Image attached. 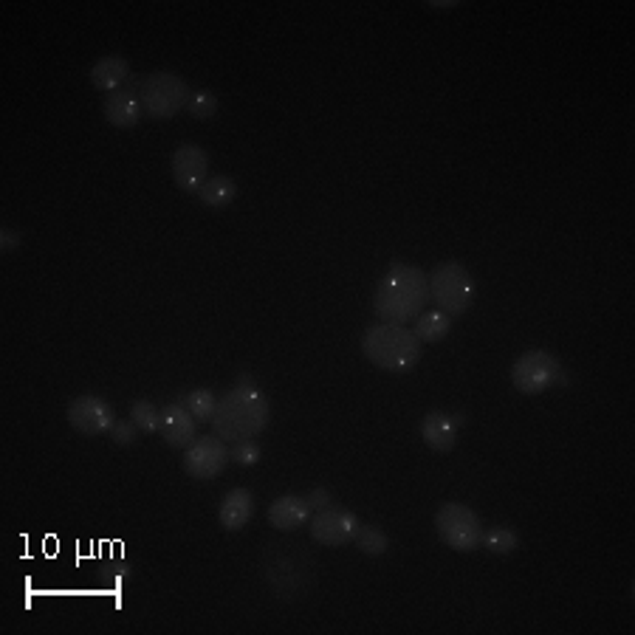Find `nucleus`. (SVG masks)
<instances>
[{
    "mask_svg": "<svg viewBox=\"0 0 635 635\" xmlns=\"http://www.w3.org/2000/svg\"><path fill=\"white\" fill-rule=\"evenodd\" d=\"M260 573L271 596L286 604L302 602L317 585L314 556L291 542H269L260 556Z\"/></svg>",
    "mask_w": 635,
    "mask_h": 635,
    "instance_id": "1",
    "label": "nucleus"
},
{
    "mask_svg": "<svg viewBox=\"0 0 635 635\" xmlns=\"http://www.w3.org/2000/svg\"><path fill=\"white\" fill-rule=\"evenodd\" d=\"M429 302V274L410 263H393L373 294V311L381 322L407 325L424 314Z\"/></svg>",
    "mask_w": 635,
    "mask_h": 635,
    "instance_id": "2",
    "label": "nucleus"
},
{
    "mask_svg": "<svg viewBox=\"0 0 635 635\" xmlns=\"http://www.w3.org/2000/svg\"><path fill=\"white\" fill-rule=\"evenodd\" d=\"M269 421V398L257 387H235L218 398V407H215L209 427L226 444H238V441H254L260 432H266Z\"/></svg>",
    "mask_w": 635,
    "mask_h": 635,
    "instance_id": "3",
    "label": "nucleus"
},
{
    "mask_svg": "<svg viewBox=\"0 0 635 635\" xmlns=\"http://www.w3.org/2000/svg\"><path fill=\"white\" fill-rule=\"evenodd\" d=\"M424 342L413 334V328L396 322H376L362 336V353L373 367L387 373H410L421 359Z\"/></svg>",
    "mask_w": 635,
    "mask_h": 635,
    "instance_id": "4",
    "label": "nucleus"
},
{
    "mask_svg": "<svg viewBox=\"0 0 635 635\" xmlns=\"http://www.w3.org/2000/svg\"><path fill=\"white\" fill-rule=\"evenodd\" d=\"M429 300L449 317H463L475 302V283L463 263H441L429 277Z\"/></svg>",
    "mask_w": 635,
    "mask_h": 635,
    "instance_id": "5",
    "label": "nucleus"
},
{
    "mask_svg": "<svg viewBox=\"0 0 635 635\" xmlns=\"http://www.w3.org/2000/svg\"><path fill=\"white\" fill-rule=\"evenodd\" d=\"M190 94L192 91L187 80L173 74V71H153L139 85L144 116H150V119H173V116H178L187 108Z\"/></svg>",
    "mask_w": 635,
    "mask_h": 635,
    "instance_id": "6",
    "label": "nucleus"
},
{
    "mask_svg": "<svg viewBox=\"0 0 635 635\" xmlns=\"http://www.w3.org/2000/svg\"><path fill=\"white\" fill-rule=\"evenodd\" d=\"M435 531L446 548H452L458 554H472L483 542V523H480L477 511L466 503H455V500H449L435 511Z\"/></svg>",
    "mask_w": 635,
    "mask_h": 635,
    "instance_id": "7",
    "label": "nucleus"
},
{
    "mask_svg": "<svg viewBox=\"0 0 635 635\" xmlns=\"http://www.w3.org/2000/svg\"><path fill=\"white\" fill-rule=\"evenodd\" d=\"M559 370H562V362L551 350H525L523 356H517V362L511 365V384L523 396H540V393L554 387Z\"/></svg>",
    "mask_w": 635,
    "mask_h": 635,
    "instance_id": "8",
    "label": "nucleus"
},
{
    "mask_svg": "<svg viewBox=\"0 0 635 635\" xmlns=\"http://www.w3.org/2000/svg\"><path fill=\"white\" fill-rule=\"evenodd\" d=\"M229 463V446L223 438H218L215 432L212 435H201L195 438L187 449H184V472L192 480H215L226 469Z\"/></svg>",
    "mask_w": 635,
    "mask_h": 635,
    "instance_id": "9",
    "label": "nucleus"
},
{
    "mask_svg": "<svg viewBox=\"0 0 635 635\" xmlns=\"http://www.w3.org/2000/svg\"><path fill=\"white\" fill-rule=\"evenodd\" d=\"M359 528V517L348 511V508H336L328 506L322 511H314L311 520H308V531H311V540L325 545V548H342V545H350L353 542V534Z\"/></svg>",
    "mask_w": 635,
    "mask_h": 635,
    "instance_id": "10",
    "label": "nucleus"
},
{
    "mask_svg": "<svg viewBox=\"0 0 635 635\" xmlns=\"http://www.w3.org/2000/svg\"><path fill=\"white\" fill-rule=\"evenodd\" d=\"M68 424L77 429L85 438H96V435H108L116 424V413L113 407L99 396H80L68 404Z\"/></svg>",
    "mask_w": 635,
    "mask_h": 635,
    "instance_id": "11",
    "label": "nucleus"
},
{
    "mask_svg": "<svg viewBox=\"0 0 635 635\" xmlns=\"http://www.w3.org/2000/svg\"><path fill=\"white\" fill-rule=\"evenodd\" d=\"M173 178L181 192H195L204 187L209 178V153L201 144H181L173 153Z\"/></svg>",
    "mask_w": 635,
    "mask_h": 635,
    "instance_id": "12",
    "label": "nucleus"
},
{
    "mask_svg": "<svg viewBox=\"0 0 635 635\" xmlns=\"http://www.w3.org/2000/svg\"><path fill=\"white\" fill-rule=\"evenodd\" d=\"M139 85H142V80H127L125 88H119V91L105 96L102 113H105V122L108 125L119 127V130H130V127L139 125V119L144 116Z\"/></svg>",
    "mask_w": 635,
    "mask_h": 635,
    "instance_id": "13",
    "label": "nucleus"
},
{
    "mask_svg": "<svg viewBox=\"0 0 635 635\" xmlns=\"http://www.w3.org/2000/svg\"><path fill=\"white\" fill-rule=\"evenodd\" d=\"M159 432L167 446H173V449H187V446L198 438V421L192 418L190 410H187L181 401H173V404L161 407Z\"/></svg>",
    "mask_w": 635,
    "mask_h": 635,
    "instance_id": "14",
    "label": "nucleus"
},
{
    "mask_svg": "<svg viewBox=\"0 0 635 635\" xmlns=\"http://www.w3.org/2000/svg\"><path fill=\"white\" fill-rule=\"evenodd\" d=\"M252 511H254V497L249 489H229V492L223 494L221 500V508H218V523H221L223 531H229V534H235V531H243L246 523L252 520Z\"/></svg>",
    "mask_w": 635,
    "mask_h": 635,
    "instance_id": "15",
    "label": "nucleus"
},
{
    "mask_svg": "<svg viewBox=\"0 0 635 635\" xmlns=\"http://www.w3.org/2000/svg\"><path fill=\"white\" fill-rule=\"evenodd\" d=\"M308 520H311V508L305 503V497H297V494H283L269 508V525L283 534L297 531Z\"/></svg>",
    "mask_w": 635,
    "mask_h": 635,
    "instance_id": "16",
    "label": "nucleus"
},
{
    "mask_svg": "<svg viewBox=\"0 0 635 635\" xmlns=\"http://www.w3.org/2000/svg\"><path fill=\"white\" fill-rule=\"evenodd\" d=\"M458 432L461 429L455 427L452 415L446 413H427L421 421V438L438 455H446L458 446Z\"/></svg>",
    "mask_w": 635,
    "mask_h": 635,
    "instance_id": "17",
    "label": "nucleus"
},
{
    "mask_svg": "<svg viewBox=\"0 0 635 635\" xmlns=\"http://www.w3.org/2000/svg\"><path fill=\"white\" fill-rule=\"evenodd\" d=\"M88 80H91V85H94L96 91L113 94V91L125 88L127 80H130V63H127L125 57H119V54L102 57L99 63L91 65Z\"/></svg>",
    "mask_w": 635,
    "mask_h": 635,
    "instance_id": "18",
    "label": "nucleus"
},
{
    "mask_svg": "<svg viewBox=\"0 0 635 635\" xmlns=\"http://www.w3.org/2000/svg\"><path fill=\"white\" fill-rule=\"evenodd\" d=\"M238 195V181L229 175H209L204 187L198 190V198L204 201V207L223 209L229 207Z\"/></svg>",
    "mask_w": 635,
    "mask_h": 635,
    "instance_id": "19",
    "label": "nucleus"
},
{
    "mask_svg": "<svg viewBox=\"0 0 635 635\" xmlns=\"http://www.w3.org/2000/svg\"><path fill=\"white\" fill-rule=\"evenodd\" d=\"M452 331V317L444 314V311H427V314H421V317L415 319V328L413 334L421 339V342H429V345H435V342H441L446 339V334Z\"/></svg>",
    "mask_w": 635,
    "mask_h": 635,
    "instance_id": "20",
    "label": "nucleus"
},
{
    "mask_svg": "<svg viewBox=\"0 0 635 635\" xmlns=\"http://www.w3.org/2000/svg\"><path fill=\"white\" fill-rule=\"evenodd\" d=\"M480 548H486L494 556H508L520 548V534L508 525H494L489 531H483V542Z\"/></svg>",
    "mask_w": 635,
    "mask_h": 635,
    "instance_id": "21",
    "label": "nucleus"
},
{
    "mask_svg": "<svg viewBox=\"0 0 635 635\" xmlns=\"http://www.w3.org/2000/svg\"><path fill=\"white\" fill-rule=\"evenodd\" d=\"M350 545H356L359 551L365 556H384L390 551V537L381 531L379 525H365L359 523L356 528V534H353V542Z\"/></svg>",
    "mask_w": 635,
    "mask_h": 635,
    "instance_id": "22",
    "label": "nucleus"
},
{
    "mask_svg": "<svg viewBox=\"0 0 635 635\" xmlns=\"http://www.w3.org/2000/svg\"><path fill=\"white\" fill-rule=\"evenodd\" d=\"M181 404L190 410V415L198 421V424H207L212 421V415H215V407H218V398L212 390L207 387H201V390H190L187 396L181 398Z\"/></svg>",
    "mask_w": 635,
    "mask_h": 635,
    "instance_id": "23",
    "label": "nucleus"
},
{
    "mask_svg": "<svg viewBox=\"0 0 635 635\" xmlns=\"http://www.w3.org/2000/svg\"><path fill=\"white\" fill-rule=\"evenodd\" d=\"M130 421L139 427V432L153 435V432H159L161 427V410L153 401H133V407H130Z\"/></svg>",
    "mask_w": 635,
    "mask_h": 635,
    "instance_id": "24",
    "label": "nucleus"
},
{
    "mask_svg": "<svg viewBox=\"0 0 635 635\" xmlns=\"http://www.w3.org/2000/svg\"><path fill=\"white\" fill-rule=\"evenodd\" d=\"M187 113L198 122H209L215 113H218V96L212 94L209 88H198L192 91L190 99H187Z\"/></svg>",
    "mask_w": 635,
    "mask_h": 635,
    "instance_id": "25",
    "label": "nucleus"
},
{
    "mask_svg": "<svg viewBox=\"0 0 635 635\" xmlns=\"http://www.w3.org/2000/svg\"><path fill=\"white\" fill-rule=\"evenodd\" d=\"M260 446L254 441H238V444H229V461H235L238 466H254L260 461Z\"/></svg>",
    "mask_w": 635,
    "mask_h": 635,
    "instance_id": "26",
    "label": "nucleus"
},
{
    "mask_svg": "<svg viewBox=\"0 0 635 635\" xmlns=\"http://www.w3.org/2000/svg\"><path fill=\"white\" fill-rule=\"evenodd\" d=\"M108 435H111V441L116 446H130L139 438V427H136L130 418H127V421H119V418H116V424H113Z\"/></svg>",
    "mask_w": 635,
    "mask_h": 635,
    "instance_id": "27",
    "label": "nucleus"
},
{
    "mask_svg": "<svg viewBox=\"0 0 635 635\" xmlns=\"http://www.w3.org/2000/svg\"><path fill=\"white\" fill-rule=\"evenodd\" d=\"M17 246H20V232L12 229V226H3L0 229V252L12 254L17 252Z\"/></svg>",
    "mask_w": 635,
    "mask_h": 635,
    "instance_id": "28",
    "label": "nucleus"
},
{
    "mask_svg": "<svg viewBox=\"0 0 635 635\" xmlns=\"http://www.w3.org/2000/svg\"><path fill=\"white\" fill-rule=\"evenodd\" d=\"M99 576H102V582H105V590H108V593H119V590H122V571H119V568L105 565V568L99 571Z\"/></svg>",
    "mask_w": 635,
    "mask_h": 635,
    "instance_id": "29",
    "label": "nucleus"
},
{
    "mask_svg": "<svg viewBox=\"0 0 635 635\" xmlns=\"http://www.w3.org/2000/svg\"><path fill=\"white\" fill-rule=\"evenodd\" d=\"M305 503L311 508V514H314V511H322V508L331 506V492H328V489H314V492L305 497Z\"/></svg>",
    "mask_w": 635,
    "mask_h": 635,
    "instance_id": "30",
    "label": "nucleus"
},
{
    "mask_svg": "<svg viewBox=\"0 0 635 635\" xmlns=\"http://www.w3.org/2000/svg\"><path fill=\"white\" fill-rule=\"evenodd\" d=\"M429 6L432 9H455V6H461L458 0H429Z\"/></svg>",
    "mask_w": 635,
    "mask_h": 635,
    "instance_id": "31",
    "label": "nucleus"
},
{
    "mask_svg": "<svg viewBox=\"0 0 635 635\" xmlns=\"http://www.w3.org/2000/svg\"><path fill=\"white\" fill-rule=\"evenodd\" d=\"M238 387H254V379L252 376H240Z\"/></svg>",
    "mask_w": 635,
    "mask_h": 635,
    "instance_id": "32",
    "label": "nucleus"
},
{
    "mask_svg": "<svg viewBox=\"0 0 635 635\" xmlns=\"http://www.w3.org/2000/svg\"><path fill=\"white\" fill-rule=\"evenodd\" d=\"M452 421H455V427L461 429L463 424H466V415H463V413H455V415H452Z\"/></svg>",
    "mask_w": 635,
    "mask_h": 635,
    "instance_id": "33",
    "label": "nucleus"
}]
</instances>
